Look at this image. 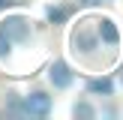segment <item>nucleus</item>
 Wrapping results in <instances>:
<instances>
[{
    "mask_svg": "<svg viewBox=\"0 0 123 120\" xmlns=\"http://www.w3.org/2000/svg\"><path fill=\"white\" fill-rule=\"evenodd\" d=\"M51 108H54V102L45 90H33V93L21 96V117H48Z\"/></svg>",
    "mask_w": 123,
    "mask_h": 120,
    "instance_id": "f257e3e1",
    "label": "nucleus"
},
{
    "mask_svg": "<svg viewBox=\"0 0 123 120\" xmlns=\"http://www.w3.org/2000/svg\"><path fill=\"white\" fill-rule=\"evenodd\" d=\"M0 33L12 42V45H21L30 39V18L27 15H6L0 21Z\"/></svg>",
    "mask_w": 123,
    "mask_h": 120,
    "instance_id": "f03ea898",
    "label": "nucleus"
},
{
    "mask_svg": "<svg viewBox=\"0 0 123 120\" xmlns=\"http://www.w3.org/2000/svg\"><path fill=\"white\" fill-rule=\"evenodd\" d=\"M72 48L75 51H81V54H90V51H96L99 48V36H96V21H78V27H75V33H72Z\"/></svg>",
    "mask_w": 123,
    "mask_h": 120,
    "instance_id": "7ed1b4c3",
    "label": "nucleus"
},
{
    "mask_svg": "<svg viewBox=\"0 0 123 120\" xmlns=\"http://www.w3.org/2000/svg\"><path fill=\"white\" fill-rule=\"evenodd\" d=\"M48 81H51L54 90H69L72 81H75V72H72V66L66 60H54L48 66Z\"/></svg>",
    "mask_w": 123,
    "mask_h": 120,
    "instance_id": "20e7f679",
    "label": "nucleus"
},
{
    "mask_svg": "<svg viewBox=\"0 0 123 120\" xmlns=\"http://www.w3.org/2000/svg\"><path fill=\"white\" fill-rule=\"evenodd\" d=\"M96 36H99V42L108 45V48H117V45H120L117 24H114L111 18H99V21H96Z\"/></svg>",
    "mask_w": 123,
    "mask_h": 120,
    "instance_id": "39448f33",
    "label": "nucleus"
},
{
    "mask_svg": "<svg viewBox=\"0 0 123 120\" xmlns=\"http://www.w3.org/2000/svg\"><path fill=\"white\" fill-rule=\"evenodd\" d=\"M87 93H93V96H114V81L108 75L90 78V81H87Z\"/></svg>",
    "mask_w": 123,
    "mask_h": 120,
    "instance_id": "423d86ee",
    "label": "nucleus"
},
{
    "mask_svg": "<svg viewBox=\"0 0 123 120\" xmlns=\"http://www.w3.org/2000/svg\"><path fill=\"white\" fill-rule=\"evenodd\" d=\"M45 15H48V21L51 24H63L66 18H69V6H60V3H51L45 9Z\"/></svg>",
    "mask_w": 123,
    "mask_h": 120,
    "instance_id": "0eeeda50",
    "label": "nucleus"
},
{
    "mask_svg": "<svg viewBox=\"0 0 123 120\" xmlns=\"http://www.w3.org/2000/svg\"><path fill=\"white\" fill-rule=\"evenodd\" d=\"M3 111L9 114V117H21V96L18 93H6V105Z\"/></svg>",
    "mask_w": 123,
    "mask_h": 120,
    "instance_id": "6e6552de",
    "label": "nucleus"
},
{
    "mask_svg": "<svg viewBox=\"0 0 123 120\" xmlns=\"http://www.w3.org/2000/svg\"><path fill=\"white\" fill-rule=\"evenodd\" d=\"M72 117H81V120H93L96 117V108L90 102H75L72 105Z\"/></svg>",
    "mask_w": 123,
    "mask_h": 120,
    "instance_id": "1a4fd4ad",
    "label": "nucleus"
},
{
    "mask_svg": "<svg viewBox=\"0 0 123 120\" xmlns=\"http://www.w3.org/2000/svg\"><path fill=\"white\" fill-rule=\"evenodd\" d=\"M9 54H12V42L6 39L3 33H0V60H6V57H9Z\"/></svg>",
    "mask_w": 123,
    "mask_h": 120,
    "instance_id": "9d476101",
    "label": "nucleus"
},
{
    "mask_svg": "<svg viewBox=\"0 0 123 120\" xmlns=\"http://www.w3.org/2000/svg\"><path fill=\"white\" fill-rule=\"evenodd\" d=\"M78 3H81V6H84V9H93V6H99V3H102V0H78Z\"/></svg>",
    "mask_w": 123,
    "mask_h": 120,
    "instance_id": "9b49d317",
    "label": "nucleus"
},
{
    "mask_svg": "<svg viewBox=\"0 0 123 120\" xmlns=\"http://www.w3.org/2000/svg\"><path fill=\"white\" fill-rule=\"evenodd\" d=\"M9 3H12V0H0V12H3L6 6H9Z\"/></svg>",
    "mask_w": 123,
    "mask_h": 120,
    "instance_id": "f8f14e48",
    "label": "nucleus"
},
{
    "mask_svg": "<svg viewBox=\"0 0 123 120\" xmlns=\"http://www.w3.org/2000/svg\"><path fill=\"white\" fill-rule=\"evenodd\" d=\"M120 81H123V69H120Z\"/></svg>",
    "mask_w": 123,
    "mask_h": 120,
    "instance_id": "ddd939ff",
    "label": "nucleus"
}]
</instances>
